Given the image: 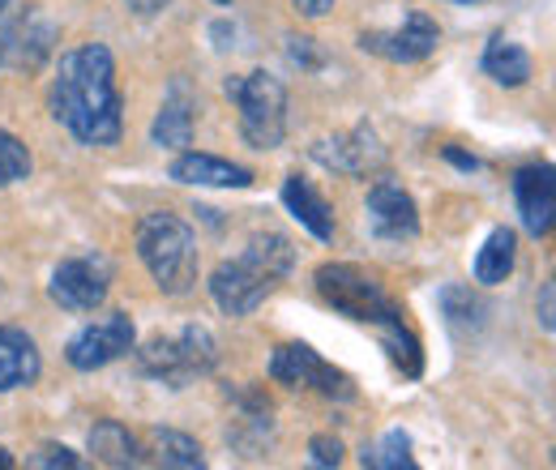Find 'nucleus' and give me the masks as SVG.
<instances>
[{"label":"nucleus","instance_id":"20","mask_svg":"<svg viewBox=\"0 0 556 470\" xmlns=\"http://www.w3.org/2000/svg\"><path fill=\"white\" fill-rule=\"evenodd\" d=\"M514 262H518V231L514 227H492L488 240L480 244V253H476V266H471L476 282H484V287L505 282L514 274Z\"/></svg>","mask_w":556,"mask_h":470},{"label":"nucleus","instance_id":"14","mask_svg":"<svg viewBox=\"0 0 556 470\" xmlns=\"http://www.w3.org/2000/svg\"><path fill=\"white\" fill-rule=\"evenodd\" d=\"M313 158L330 172H343V176H372L386 167V145L372 134V125H355L351 134L334 137V141H317Z\"/></svg>","mask_w":556,"mask_h":470},{"label":"nucleus","instance_id":"2","mask_svg":"<svg viewBox=\"0 0 556 470\" xmlns=\"http://www.w3.org/2000/svg\"><path fill=\"white\" fill-rule=\"evenodd\" d=\"M295 266V249L282 231H257L240 257H227L210 274V295L227 317L257 313Z\"/></svg>","mask_w":556,"mask_h":470},{"label":"nucleus","instance_id":"13","mask_svg":"<svg viewBox=\"0 0 556 470\" xmlns=\"http://www.w3.org/2000/svg\"><path fill=\"white\" fill-rule=\"evenodd\" d=\"M514 202H518V218L522 227L544 240L553 231L556 218V172L553 163H531L514 172Z\"/></svg>","mask_w":556,"mask_h":470},{"label":"nucleus","instance_id":"35","mask_svg":"<svg viewBox=\"0 0 556 470\" xmlns=\"http://www.w3.org/2000/svg\"><path fill=\"white\" fill-rule=\"evenodd\" d=\"M214 4H231V0H214Z\"/></svg>","mask_w":556,"mask_h":470},{"label":"nucleus","instance_id":"31","mask_svg":"<svg viewBox=\"0 0 556 470\" xmlns=\"http://www.w3.org/2000/svg\"><path fill=\"white\" fill-rule=\"evenodd\" d=\"M125 4H129L138 17H159V13H163L172 0H125Z\"/></svg>","mask_w":556,"mask_h":470},{"label":"nucleus","instance_id":"11","mask_svg":"<svg viewBox=\"0 0 556 470\" xmlns=\"http://www.w3.org/2000/svg\"><path fill=\"white\" fill-rule=\"evenodd\" d=\"M437 43H441V26L419 9L407 13L390 30H364L359 35V48L381 56V61H390V65H419V61H428L437 52Z\"/></svg>","mask_w":556,"mask_h":470},{"label":"nucleus","instance_id":"25","mask_svg":"<svg viewBox=\"0 0 556 470\" xmlns=\"http://www.w3.org/2000/svg\"><path fill=\"white\" fill-rule=\"evenodd\" d=\"M26 176H30V150H26V141L0 129V189L17 185Z\"/></svg>","mask_w":556,"mask_h":470},{"label":"nucleus","instance_id":"4","mask_svg":"<svg viewBox=\"0 0 556 470\" xmlns=\"http://www.w3.org/2000/svg\"><path fill=\"white\" fill-rule=\"evenodd\" d=\"M129 355H134V368L146 381H159L167 390H185L218 368V342L198 321L176 330V334L150 338L146 346H134Z\"/></svg>","mask_w":556,"mask_h":470},{"label":"nucleus","instance_id":"23","mask_svg":"<svg viewBox=\"0 0 556 470\" xmlns=\"http://www.w3.org/2000/svg\"><path fill=\"white\" fill-rule=\"evenodd\" d=\"M359 467L364 470H416V458H412V436H407L403 428H390L381 441L364 445Z\"/></svg>","mask_w":556,"mask_h":470},{"label":"nucleus","instance_id":"17","mask_svg":"<svg viewBox=\"0 0 556 470\" xmlns=\"http://www.w3.org/2000/svg\"><path fill=\"white\" fill-rule=\"evenodd\" d=\"M43 377V355L35 338L17 326H0V394L30 390Z\"/></svg>","mask_w":556,"mask_h":470},{"label":"nucleus","instance_id":"21","mask_svg":"<svg viewBox=\"0 0 556 470\" xmlns=\"http://www.w3.org/2000/svg\"><path fill=\"white\" fill-rule=\"evenodd\" d=\"M480 68H484L496 86L518 90V86H527V81H531V52H527L522 43H514V39L496 35V39L484 48V61H480Z\"/></svg>","mask_w":556,"mask_h":470},{"label":"nucleus","instance_id":"6","mask_svg":"<svg viewBox=\"0 0 556 470\" xmlns=\"http://www.w3.org/2000/svg\"><path fill=\"white\" fill-rule=\"evenodd\" d=\"M313 287H317V295H321L339 317H348L355 326L381 330L386 321L407 317V313L386 295V287H381L372 274H364L359 266H348V262H326V266L313 274Z\"/></svg>","mask_w":556,"mask_h":470},{"label":"nucleus","instance_id":"36","mask_svg":"<svg viewBox=\"0 0 556 470\" xmlns=\"http://www.w3.org/2000/svg\"><path fill=\"white\" fill-rule=\"evenodd\" d=\"M458 4H471V0H458Z\"/></svg>","mask_w":556,"mask_h":470},{"label":"nucleus","instance_id":"28","mask_svg":"<svg viewBox=\"0 0 556 470\" xmlns=\"http://www.w3.org/2000/svg\"><path fill=\"white\" fill-rule=\"evenodd\" d=\"M287 43H291V48H287V52H291V61H295L300 68H321V61H326V56L313 48L317 39H308V35H291Z\"/></svg>","mask_w":556,"mask_h":470},{"label":"nucleus","instance_id":"24","mask_svg":"<svg viewBox=\"0 0 556 470\" xmlns=\"http://www.w3.org/2000/svg\"><path fill=\"white\" fill-rule=\"evenodd\" d=\"M441 313H445V326L454 334H471L484 326V304H480V295H471V287H445Z\"/></svg>","mask_w":556,"mask_h":470},{"label":"nucleus","instance_id":"27","mask_svg":"<svg viewBox=\"0 0 556 470\" xmlns=\"http://www.w3.org/2000/svg\"><path fill=\"white\" fill-rule=\"evenodd\" d=\"M26 467H65V470H77V467H81V458L73 454L70 445H39V449L26 458Z\"/></svg>","mask_w":556,"mask_h":470},{"label":"nucleus","instance_id":"16","mask_svg":"<svg viewBox=\"0 0 556 470\" xmlns=\"http://www.w3.org/2000/svg\"><path fill=\"white\" fill-rule=\"evenodd\" d=\"M167 176L176 185H198V189H249L253 185V172L231 163V158H218V154H202V150H180L167 167Z\"/></svg>","mask_w":556,"mask_h":470},{"label":"nucleus","instance_id":"18","mask_svg":"<svg viewBox=\"0 0 556 470\" xmlns=\"http://www.w3.org/2000/svg\"><path fill=\"white\" fill-rule=\"evenodd\" d=\"M282 205L291 209V218H295L313 240H321V244L334 240V209H330V202L313 189V180L287 176V180H282Z\"/></svg>","mask_w":556,"mask_h":470},{"label":"nucleus","instance_id":"1","mask_svg":"<svg viewBox=\"0 0 556 470\" xmlns=\"http://www.w3.org/2000/svg\"><path fill=\"white\" fill-rule=\"evenodd\" d=\"M52 120L81 145L112 150L125 134V99L116 86V61L103 43H81L61 52L48 90Z\"/></svg>","mask_w":556,"mask_h":470},{"label":"nucleus","instance_id":"12","mask_svg":"<svg viewBox=\"0 0 556 470\" xmlns=\"http://www.w3.org/2000/svg\"><path fill=\"white\" fill-rule=\"evenodd\" d=\"M364 209H368V227H372L377 240L403 244V240H416L419 236V205L399 180H377L368 189Z\"/></svg>","mask_w":556,"mask_h":470},{"label":"nucleus","instance_id":"32","mask_svg":"<svg viewBox=\"0 0 556 470\" xmlns=\"http://www.w3.org/2000/svg\"><path fill=\"white\" fill-rule=\"evenodd\" d=\"M291 4H295L304 17H326V13L334 9V0H291Z\"/></svg>","mask_w":556,"mask_h":470},{"label":"nucleus","instance_id":"8","mask_svg":"<svg viewBox=\"0 0 556 470\" xmlns=\"http://www.w3.org/2000/svg\"><path fill=\"white\" fill-rule=\"evenodd\" d=\"M270 381L287 390H317L330 403H355V381L330 359H321L308 342H282L270 355Z\"/></svg>","mask_w":556,"mask_h":470},{"label":"nucleus","instance_id":"3","mask_svg":"<svg viewBox=\"0 0 556 470\" xmlns=\"http://www.w3.org/2000/svg\"><path fill=\"white\" fill-rule=\"evenodd\" d=\"M138 257L163 295H189L198 287V236L180 214L154 209L138 223Z\"/></svg>","mask_w":556,"mask_h":470},{"label":"nucleus","instance_id":"34","mask_svg":"<svg viewBox=\"0 0 556 470\" xmlns=\"http://www.w3.org/2000/svg\"><path fill=\"white\" fill-rule=\"evenodd\" d=\"M4 9H9V0H0V17H4Z\"/></svg>","mask_w":556,"mask_h":470},{"label":"nucleus","instance_id":"10","mask_svg":"<svg viewBox=\"0 0 556 470\" xmlns=\"http://www.w3.org/2000/svg\"><path fill=\"white\" fill-rule=\"evenodd\" d=\"M134 346H138V326H134V317H129V313H108V317L81 326V330L70 338L65 359H70V368H77V372H94V368L116 364V359L129 355Z\"/></svg>","mask_w":556,"mask_h":470},{"label":"nucleus","instance_id":"33","mask_svg":"<svg viewBox=\"0 0 556 470\" xmlns=\"http://www.w3.org/2000/svg\"><path fill=\"white\" fill-rule=\"evenodd\" d=\"M9 467H13V454H9L4 445H0V470H9Z\"/></svg>","mask_w":556,"mask_h":470},{"label":"nucleus","instance_id":"7","mask_svg":"<svg viewBox=\"0 0 556 470\" xmlns=\"http://www.w3.org/2000/svg\"><path fill=\"white\" fill-rule=\"evenodd\" d=\"M61 26L43 4H26L13 17H0V73H35L56 52Z\"/></svg>","mask_w":556,"mask_h":470},{"label":"nucleus","instance_id":"30","mask_svg":"<svg viewBox=\"0 0 556 470\" xmlns=\"http://www.w3.org/2000/svg\"><path fill=\"white\" fill-rule=\"evenodd\" d=\"M553 295H556V291H553V282H544V295H540V326H544V330H548V334H553V330H556V317H553V313H556V308H553Z\"/></svg>","mask_w":556,"mask_h":470},{"label":"nucleus","instance_id":"26","mask_svg":"<svg viewBox=\"0 0 556 470\" xmlns=\"http://www.w3.org/2000/svg\"><path fill=\"white\" fill-rule=\"evenodd\" d=\"M343 441L339 436H330V432H317L313 441H308V462L313 467H343Z\"/></svg>","mask_w":556,"mask_h":470},{"label":"nucleus","instance_id":"9","mask_svg":"<svg viewBox=\"0 0 556 470\" xmlns=\"http://www.w3.org/2000/svg\"><path fill=\"white\" fill-rule=\"evenodd\" d=\"M112 278H116V269L103 253H77V257H65L52 269L48 295L65 313H94V308H103V300L112 291Z\"/></svg>","mask_w":556,"mask_h":470},{"label":"nucleus","instance_id":"15","mask_svg":"<svg viewBox=\"0 0 556 470\" xmlns=\"http://www.w3.org/2000/svg\"><path fill=\"white\" fill-rule=\"evenodd\" d=\"M193 129H198V94L185 77H172L167 94H163V107L150 125V141L159 150H185L193 141Z\"/></svg>","mask_w":556,"mask_h":470},{"label":"nucleus","instance_id":"5","mask_svg":"<svg viewBox=\"0 0 556 470\" xmlns=\"http://www.w3.org/2000/svg\"><path fill=\"white\" fill-rule=\"evenodd\" d=\"M223 94L236 103L240 112V137L253 150H278L287 137V86L275 73L257 68L244 77H227Z\"/></svg>","mask_w":556,"mask_h":470},{"label":"nucleus","instance_id":"29","mask_svg":"<svg viewBox=\"0 0 556 470\" xmlns=\"http://www.w3.org/2000/svg\"><path fill=\"white\" fill-rule=\"evenodd\" d=\"M441 154H445V158H450V163H454V167H458V172H480V167H484V163H480V158H476V154H463V150H458V145H445V150H441Z\"/></svg>","mask_w":556,"mask_h":470},{"label":"nucleus","instance_id":"22","mask_svg":"<svg viewBox=\"0 0 556 470\" xmlns=\"http://www.w3.org/2000/svg\"><path fill=\"white\" fill-rule=\"evenodd\" d=\"M150 454H154L159 467H176V470L206 467L202 445H198L189 432H176V428H154V432H150Z\"/></svg>","mask_w":556,"mask_h":470},{"label":"nucleus","instance_id":"19","mask_svg":"<svg viewBox=\"0 0 556 470\" xmlns=\"http://www.w3.org/2000/svg\"><path fill=\"white\" fill-rule=\"evenodd\" d=\"M90 454H94V462H103V467H141V462H146L138 436H134L125 423H116V419H99V423L90 428Z\"/></svg>","mask_w":556,"mask_h":470}]
</instances>
